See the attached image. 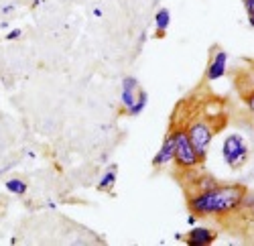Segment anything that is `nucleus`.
I'll return each instance as SVG.
<instances>
[{"label":"nucleus","instance_id":"nucleus-15","mask_svg":"<svg viewBox=\"0 0 254 246\" xmlns=\"http://www.w3.org/2000/svg\"><path fill=\"white\" fill-rule=\"evenodd\" d=\"M187 222H189V224H191V226H195V222H197V214H191V216H189V218H187Z\"/></svg>","mask_w":254,"mask_h":246},{"label":"nucleus","instance_id":"nucleus-11","mask_svg":"<svg viewBox=\"0 0 254 246\" xmlns=\"http://www.w3.org/2000/svg\"><path fill=\"white\" fill-rule=\"evenodd\" d=\"M146 102H149V94H146L144 90H138V94H136V102H134V106H132V110L128 112L130 116H138L144 108H146Z\"/></svg>","mask_w":254,"mask_h":246},{"label":"nucleus","instance_id":"nucleus-5","mask_svg":"<svg viewBox=\"0 0 254 246\" xmlns=\"http://www.w3.org/2000/svg\"><path fill=\"white\" fill-rule=\"evenodd\" d=\"M136 94H138V79L128 75L122 79V106L126 108V112H130L134 102H136Z\"/></svg>","mask_w":254,"mask_h":246},{"label":"nucleus","instance_id":"nucleus-4","mask_svg":"<svg viewBox=\"0 0 254 246\" xmlns=\"http://www.w3.org/2000/svg\"><path fill=\"white\" fill-rule=\"evenodd\" d=\"M187 132V138H189V142H191V147L195 149V153L203 159L205 157V153H207V149H209V142H211V138H214V132H211V128L205 124V122H193L191 126H189V130H185Z\"/></svg>","mask_w":254,"mask_h":246},{"label":"nucleus","instance_id":"nucleus-8","mask_svg":"<svg viewBox=\"0 0 254 246\" xmlns=\"http://www.w3.org/2000/svg\"><path fill=\"white\" fill-rule=\"evenodd\" d=\"M173 155H175V136H173V132H171V134L165 138L161 151L155 155L153 165H155V167H163V165H167V163H171V161H173Z\"/></svg>","mask_w":254,"mask_h":246},{"label":"nucleus","instance_id":"nucleus-14","mask_svg":"<svg viewBox=\"0 0 254 246\" xmlns=\"http://www.w3.org/2000/svg\"><path fill=\"white\" fill-rule=\"evenodd\" d=\"M20 35H23V31H20V29H14V31H10V33H8L4 39H6V41H16Z\"/></svg>","mask_w":254,"mask_h":246},{"label":"nucleus","instance_id":"nucleus-17","mask_svg":"<svg viewBox=\"0 0 254 246\" xmlns=\"http://www.w3.org/2000/svg\"><path fill=\"white\" fill-rule=\"evenodd\" d=\"M94 16H98V18H100V16H102V10H100V8H94Z\"/></svg>","mask_w":254,"mask_h":246},{"label":"nucleus","instance_id":"nucleus-13","mask_svg":"<svg viewBox=\"0 0 254 246\" xmlns=\"http://www.w3.org/2000/svg\"><path fill=\"white\" fill-rule=\"evenodd\" d=\"M244 8L248 12V18H250V27L254 25V0H244Z\"/></svg>","mask_w":254,"mask_h":246},{"label":"nucleus","instance_id":"nucleus-7","mask_svg":"<svg viewBox=\"0 0 254 246\" xmlns=\"http://www.w3.org/2000/svg\"><path fill=\"white\" fill-rule=\"evenodd\" d=\"M226 67H228V53L226 51H216V55L211 57V61H209L205 77L209 81H216L226 73Z\"/></svg>","mask_w":254,"mask_h":246},{"label":"nucleus","instance_id":"nucleus-1","mask_svg":"<svg viewBox=\"0 0 254 246\" xmlns=\"http://www.w3.org/2000/svg\"><path fill=\"white\" fill-rule=\"evenodd\" d=\"M246 197V187L242 185H211L191 197L189 206L197 216H214L226 214L242 206V199Z\"/></svg>","mask_w":254,"mask_h":246},{"label":"nucleus","instance_id":"nucleus-12","mask_svg":"<svg viewBox=\"0 0 254 246\" xmlns=\"http://www.w3.org/2000/svg\"><path fill=\"white\" fill-rule=\"evenodd\" d=\"M114 185H116V173H114V171H108V173H106V175L100 179V183H98V187L104 189V191H110Z\"/></svg>","mask_w":254,"mask_h":246},{"label":"nucleus","instance_id":"nucleus-9","mask_svg":"<svg viewBox=\"0 0 254 246\" xmlns=\"http://www.w3.org/2000/svg\"><path fill=\"white\" fill-rule=\"evenodd\" d=\"M169 25H171V12H169V8H159L157 14H155V27H157V35L163 37L169 29Z\"/></svg>","mask_w":254,"mask_h":246},{"label":"nucleus","instance_id":"nucleus-3","mask_svg":"<svg viewBox=\"0 0 254 246\" xmlns=\"http://www.w3.org/2000/svg\"><path fill=\"white\" fill-rule=\"evenodd\" d=\"M173 136H175V155H173V159L177 161V165L181 169L197 167L201 163V157L191 147V142H189V138H187V132L183 128H179V130L173 132Z\"/></svg>","mask_w":254,"mask_h":246},{"label":"nucleus","instance_id":"nucleus-6","mask_svg":"<svg viewBox=\"0 0 254 246\" xmlns=\"http://www.w3.org/2000/svg\"><path fill=\"white\" fill-rule=\"evenodd\" d=\"M216 232L214 230H209V228H205V226H195L191 232L187 234V238H185V242L189 244V246H209L211 242L216 240Z\"/></svg>","mask_w":254,"mask_h":246},{"label":"nucleus","instance_id":"nucleus-10","mask_svg":"<svg viewBox=\"0 0 254 246\" xmlns=\"http://www.w3.org/2000/svg\"><path fill=\"white\" fill-rule=\"evenodd\" d=\"M4 187H6V191H10L14 195H23V193H27V181H23L20 177H14L4 183Z\"/></svg>","mask_w":254,"mask_h":246},{"label":"nucleus","instance_id":"nucleus-16","mask_svg":"<svg viewBox=\"0 0 254 246\" xmlns=\"http://www.w3.org/2000/svg\"><path fill=\"white\" fill-rule=\"evenodd\" d=\"M14 10V4H8V6H2V12L4 14H8V12H12Z\"/></svg>","mask_w":254,"mask_h":246},{"label":"nucleus","instance_id":"nucleus-2","mask_svg":"<svg viewBox=\"0 0 254 246\" xmlns=\"http://www.w3.org/2000/svg\"><path fill=\"white\" fill-rule=\"evenodd\" d=\"M222 157L226 161V165L230 169H242L248 159H250V151L246 140L240 134H230L224 140V147H222Z\"/></svg>","mask_w":254,"mask_h":246}]
</instances>
